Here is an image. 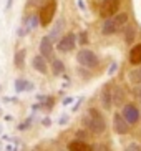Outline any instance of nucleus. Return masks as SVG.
Returning a JSON list of instances; mask_svg holds the SVG:
<instances>
[{"label": "nucleus", "instance_id": "nucleus-1", "mask_svg": "<svg viewBox=\"0 0 141 151\" xmlns=\"http://www.w3.org/2000/svg\"><path fill=\"white\" fill-rule=\"evenodd\" d=\"M83 124H85V128L90 129V131L95 133V134H101L103 131H105V128H106L101 113H100L98 110H95V108L88 110V115L83 118Z\"/></svg>", "mask_w": 141, "mask_h": 151}, {"label": "nucleus", "instance_id": "nucleus-2", "mask_svg": "<svg viewBox=\"0 0 141 151\" xmlns=\"http://www.w3.org/2000/svg\"><path fill=\"white\" fill-rule=\"evenodd\" d=\"M57 12V2L55 0H50L48 4H45L42 9H40V14H38V20L42 22L43 27L50 25V22L53 20V15Z\"/></svg>", "mask_w": 141, "mask_h": 151}, {"label": "nucleus", "instance_id": "nucleus-3", "mask_svg": "<svg viewBox=\"0 0 141 151\" xmlns=\"http://www.w3.org/2000/svg\"><path fill=\"white\" fill-rule=\"evenodd\" d=\"M76 60L81 67H86V68H95L98 67V57L93 53L91 50H80L78 55H76Z\"/></svg>", "mask_w": 141, "mask_h": 151}, {"label": "nucleus", "instance_id": "nucleus-4", "mask_svg": "<svg viewBox=\"0 0 141 151\" xmlns=\"http://www.w3.org/2000/svg\"><path fill=\"white\" fill-rule=\"evenodd\" d=\"M118 9H119V0H103L101 7H100V15L103 18H108L113 14H116Z\"/></svg>", "mask_w": 141, "mask_h": 151}, {"label": "nucleus", "instance_id": "nucleus-5", "mask_svg": "<svg viewBox=\"0 0 141 151\" xmlns=\"http://www.w3.org/2000/svg\"><path fill=\"white\" fill-rule=\"evenodd\" d=\"M121 115L124 116V120L128 121L129 124H135L138 120H140V111H138V108L135 106V105H131V103L124 105L123 113H121Z\"/></svg>", "mask_w": 141, "mask_h": 151}, {"label": "nucleus", "instance_id": "nucleus-6", "mask_svg": "<svg viewBox=\"0 0 141 151\" xmlns=\"http://www.w3.org/2000/svg\"><path fill=\"white\" fill-rule=\"evenodd\" d=\"M128 121L124 120L123 115H119V113H116L115 116H113V128H115V131L118 134H126L129 131V126H128Z\"/></svg>", "mask_w": 141, "mask_h": 151}, {"label": "nucleus", "instance_id": "nucleus-7", "mask_svg": "<svg viewBox=\"0 0 141 151\" xmlns=\"http://www.w3.org/2000/svg\"><path fill=\"white\" fill-rule=\"evenodd\" d=\"M75 43H76L75 33H68V35H65L62 40L58 42L57 48L60 50V52H71V50L75 48Z\"/></svg>", "mask_w": 141, "mask_h": 151}, {"label": "nucleus", "instance_id": "nucleus-8", "mask_svg": "<svg viewBox=\"0 0 141 151\" xmlns=\"http://www.w3.org/2000/svg\"><path fill=\"white\" fill-rule=\"evenodd\" d=\"M40 53L45 60H52L53 58V43L48 37H43L40 42Z\"/></svg>", "mask_w": 141, "mask_h": 151}, {"label": "nucleus", "instance_id": "nucleus-9", "mask_svg": "<svg viewBox=\"0 0 141 151\" xmlns=\"http://www.w3.org/2000/svg\"><path fill=\"white\" fill-rule=\"evenodd\" d=\"M101 105L105 110H110L111 105H113V93H111V90L108 86H105L101 91Z\"/></svg>", "mask_w": 141, "mask_h": 151}, {"label": "nucleus", "instance_id": "nucleus-10", "mask_svg": "<svg viewBox=\"0 0 141 151\" xmlns=\"http://www.w3.org/2000/svg\"><path fill=\"white\" fill-rule=\"evenodd\" d=\"M101 32H103V35H113V33H116V32H119V30H118V25L115 23V20L108 17L106 18V22L103 23Z\"/></svg>", "mask_w": 141, "mask_h": 151}, {"label": "nucleus", "instance_id": "nucleus-11", "mask_svg": "<svg viewBox=\"0 0 141 151\" xmlns=\"http://www.w3.org/2000/svg\"><path fill=\"white\" fill-rule=\"evenodd\" d=\"M129 62L133 65H140L141 63V43L135 45L131 50H129Z\"/></svg>", "mask_w": 141, "mask_h": 151}, {"label": "nucleus", "instance_id": "nucleus-12", "mask_svg": "<svg viewBox=\"0 0 141 151\" xmlns=\"http://www.w3.org/2000/svg\"><path fill=\"white\" fill-rule=\"evenodd\" d=\"M32 65H33V68H35L37 71H40V73H47V71H48L45 58H43V57H40V55H37V57L32 60Z\"/></svg>", "mask_w": 141, "mask_h": 151}, {"label": "nucleus", "instance_id": "nucleus-13", "mask_svg": "<svg viewBox=\"0 0 141 151\" xmlns=\"http://www.w3.org/2000/svg\"><path fill=\"white\" fill-rule=\"evenodd\" d=\"M70 151H93V148L90 146L88 143L75 139V141L70 143Z\"/></svg>", "mask_w": 141, "mask_h": 151}, {"label": "nucleus", "instance_id": "nucleus-14", "mask_svg": "<svg viewBox=\"0 0 141 151\" xmlns=\"http://www.w3.org/2000/svg\"><path fill=\"white\" fill-rule=\"evenodd\" d=\"M62 30H63V20L60 18V20L57 22V25L53 27V30L48 33V38L52 40V43H53V42H57V38H58V35L62 33Z\"/></svg>", "mask_w": 141, "mask_h": 151}, {"label": "nucleus", "instance_id": "nucleus-15", "mask_svg": "<svg viewBox=\"0 0 141 151\" xmlns=\"http://www.w3.org/2000/svg\"><path fill=\"white\" fill-rule=\"evenodd\" d=\"M15 88H17V91H28V90L33 88V83L32 81H27V80H17L15 81Z\"/></svg>", "mask_w": 141, "mask_h": 151}, {"label": "nucleus", "instance_id": "nucleus-16", "mask_svg": "<svg viewBox=\"0 0 141 151\" xmlns=\"http://www.w3.org/2000/svg\"><path fill=\"white\" fill-rule=\"evenodd\" d=\"M113 20H115V23L118 25V30H121V28L128 23V14H119V15H116V17H113Z\"/></svg>", "mask_w": 141, "mask_h": 151}, {"label": "nucleus", "instance_id": "nucleus-17", "mask_svg": "<svg viewBox=\"0 0 141 151\" xmlns=\"http://www.w3.org/2000/svg\"><path fill=\"white\" fill-rule=\"evenodd\" d=\"M52 67H53V75H60V73L65 70V65L62 63V60H57V58H53Z\"/></svg>", "mask_w": 141, "mask_h": 151}, {"label": "nucleus", "instance_id": "nucleus-18", "mask_svg": "<svg viewBox=\"0 0 141 151\" xmlns=\"http://www.w3.org/2000/svg\"><path fill=\"white\" fill-rule=\"evenodd\" d=\"M129 80H131L133 83H140L141 85V68L133 70L131 73H129Z\"/></svg>", "mask_w": 141, "mask_h": 151}, {"label": "nucleus", "instance_id": "nucleus-19", "mask_svg": "<svg viewBox=\"0 0 141 151\" xmlns=\"http://www.w3.org/2000/svg\"><path fill=\"white\" fill-rule=\"evenodd\" d=\"M23 60H25V50H20V52H17V55H15V65H17L18 68H22Z\"/></svg>", "mask_w": 141, "mask_h": 151}, {"label": "nucleus", "instance_id": "nucleus-20", "mask_svg": "<svg viewBox=\"0 0 141 151\" xmlns=\"http://www.w3.org/2000/svg\"><path fill=\"white\" fill-rule=\"evenodd\" d=\"M133 38H135V28L128 27V30H126V43H131Z\"/></svg>", "mask_w": 141, "mask_h": 151}, {"label": "nucleus", "instance_id": "nucleus-21", "mask_svg": "<svg viewBox=\"0 0 141 151\" xmlns=\"http://www.w3.org/2000/svg\"><path fill=\"white\" fill-rule=\"evenodd\" d=\"M124 151H141V148L138 146L136 143H131V145H128V146L124 148Z\"/></svg>", "mask_w": 141, "mask_h": 151}, {"label": "nucleus", "instance_id": "nucleus-22", "mask_svg": "<svg viewBox=\"0 0 141 151\" xmlns=\"http://www.w3.org/2000/svg\"><path fill=\"white\" fill-rule=\"evenodd\" d=\"M78 40H80V43H81V45H85L86 42H88V38H86V33H80V38H78Z\"/></svg>", "mask_w": 141, "mask_h": 151}, {"label": "nucleus", "instance_id": "nucleus-23", "mask_svg": "<svg viewBox=\"0 0 141 151\" xmlns=\"http://www.w3.org/2000/svg\"><path fill=\"white\" fill-rule=\"evenodd\" d=\"M28 4H32V5H40V4H42V0H28Z\"/></svg>", "mask_w": 141, "mask_h": 151}, {"label": "nucleus", "instance_id": "nucleus-24", "mask_svg": "<svg viewBox=\"0 0 141 151\" xmlns=\"http://www.w3.org/2000/svg\"><path fill=\"white\" fill-rule=\"evenodd\" d=\"M96 151H110V150H108L106 146H98V148H96Z\"/></svg>", "mask_w": 141, "mask_h": 151}, {"label": "nucleus", "instance_id": "nucleus-25", "mask_svg": "<svg viewBox=\"0 0 141 151\" xmlns=\"http://www.w3.org/2000/svg\"><path fill=\"white\" fill-rule=\"evenodd\" d=\"M10 7H12V0H9V2H7V9H10Z\"/></svg>", "mask_w": 141, "mask_h": 151}]
</instances>
